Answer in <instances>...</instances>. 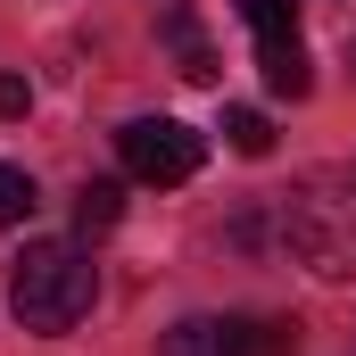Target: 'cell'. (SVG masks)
<instances>
[{"label": "cell", "instance_id": "cell-1", "mask_svg": "<svg viewBox=\"0 0 356 356\" xmlns=\"http://www.w3.org/2000/svg\"><path fill=\"white\" fill-rule=\"evenodd\" d=\"M91 298H99V273L75 241H33L17 273H8V307H17V323L25 332H42V340H58V332H75L91 315Z\"/></svg>", "mask_w": 356, "mask_h": 356}, {"label": "cell", "instance_id": "cell-2", "mask_svg": "<svg viewBox=\"0 0 356 356\" xmlns=\"http://www.w3.org/2000/svg\"><path fill=\"white\" fill-rule=\"evenodd\" d=\"M282 241L298 266L323 282H356V182L348 175H307L282 199Z\"/></svg>", "mask_w": 356, "mask_h": 356}, {"label": "cell", "instance_id": "cell-3", "mask_svg": "<svg viewBox=\"0 0 356 356\" xmlns=\"http://www.w3.org/2000/svg\"><path fill=\"white\" fill-rule=\"evenodd\" d=\"M116 158H124V175L133 182H158V191H175L207 166V141L182 124V116H133L124 133H116Z\"/></svg>", "mask_w": 356, "mask_h": 356}, {"label": "cell", "instance_id": "cell-4", "mask_svg": "<svg viewBox=\"0 0 356 356\" xmlns=\"http://www.w3.org/2000/svg\"><path fill=\"white\" fill-rule=\"evenodd\" d=\"M158 356H249V323L241 315H182L158 340Z\"/></svg>", "mask_w": 356, "mask_h": 356}, {"label": "cell", "instance_id": "cell-5", "mask_svg": "<svg viewBox=\"0 0 356 356\" xmlns=\"http://www.w3.org/2000/svg\"><path fill=\"white\" fill-rule=\"evenodd\" d=\"M257 75H266V91L273 99H307V50H298V33H266L257 42Z\"/></svg>", "mask_w": 356, "mask_h": 356}, {"label": "cell", "instance_id": "cell-6", "mask_svg": "<svg viewBox=\"0 0 356 356\" xmlns=\"http://www.w3.org/2000/svg\"><path fill=\"white\" fill-rule=\"evenodd\" d=\"M166 42H175V58H182V83H216V50L199 42L191 8H166Z\"/></svg>", "mask_w": 356, "mask_h": 356}, {"label": "cell", "instance_id": "cell-7", "mask_svg": "<svg viewBox=\"0 0 356 356\" xmlns=\"http://www.w3.org/2000/svg\"><path fill=\"white\" fill-rule=\"evenodd\" d=\"M224 141H232L241 158H266L273 149V116L266 108H224Z\"/></svg>", "mask_w": 356, "mask_h": 356}, {"label": "cell", "instance_id": "cell-8", "mask_svg": "<svg viewBox=\"0 0 356 356\" xmlns=\"http://www.w3.org/2000/svg\"><path fill=\"white\" fill-rule=\"evenodd\" d=\"M124 216V182H83V199H75V224L83 232H108Z\"/></svg>", "mask_w": 356, "mask_h": 356}, {"label": "cell", "instance_id": "cell-9", "mask_svg": "<svg viewBox=\"0 0 356 356\" xmlns=\"http://www.w3.org/2000/svg\"><path fill=\"white\" fill-rule=\"evenodd\" d=\"M241 17H249V33L266 42V33H298V0H232Z\"/></svg>", "mask_w": 356, "mask_h": 356}, {"label": "cell", "instance_id": "cell-10", "mask_svg": "<svg viewBox=\"0 0 356 356\" xmlns=\"http://www.w3.org/2000/svg\"><path fill=\"white\" fill-rule=\"evenodd\" d=\"M42 207V191H33V175L25 166H0V224H25Z\"/></svg>", "mask_w": 356, "mask_h": 356}, {"label": "cell", "instance_id": "cell-11", "mask_svg": "<svg viewBox=\"0 0 356 356\" xmlns=\"http://www.w3.org/2000/svg\"><path fill=\"white\" fill-rule=\"evenodd\" d=\"M298 348V323H249V356H290Z\"/></svg>", "mask_w": 356, "mask_h": 356}, {"label": "cell", "instance_id": "cell-12", "mask_svg": "<svg viewBox=\"0 0 356 356\" xmlns=\"http://www.w3.org/2000/svg\"><path fill=\"white\" fill-rule=\"evenodd\" d=\"M0 116H33V83L25 75H0Z\"/></svg>", "mask_w": 356, "mask_h": 356}, {"label": "cell", "instance_id": "cell-13", "mask_svg": "<svg viewBox=\"0 0 356 356\" xmlns=\"http://www.w3.org/2000/svg\"><path fill=\"white\" fill-rule=\"evenodd\" d=\"M348 75H356V33H348Z\"/></svg>", "mask_w": 356, "mask_h": 356}]
</instances>
